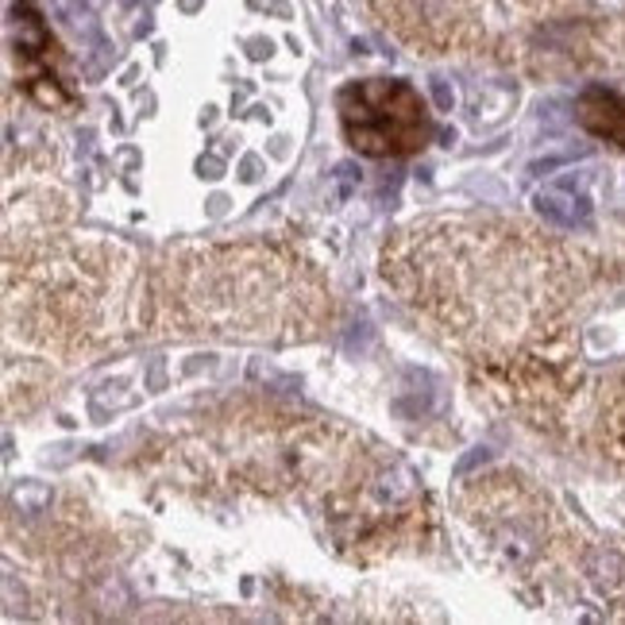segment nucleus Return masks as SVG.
<instances>
[{
    "instance_id": "f257e3e1",
    "label": "nucleus",
    "mask_w": 625,
    "mask_h": 625,
    "mask_svg": "<svg viewBox=\"0 0 625 625\" xmlns=\"http://www.w3.org/2000/svg\"><path fill=\"white\" fill-rule=\"evenodd\" d=\"M344 136L364 155H409L429 139L421 97L406 82H355L340 94Z\"/></svg>"
},
{
    "instance_id": "f03ea898",
    "label": "nucleus",
    "mask_w": 625,
    "mask_h": 625,
    "mask_svg": "<svg viewBox=\"0 0 625 625\" xmlns=\"http://www.w3.org/2000/svg\"><path fill=\"white\" fill-rule=\"evenodd\" d=\"M532 205H537V212H541L544 220L560 224V229H584L587 220H591V201H587V194H579V189L567 186V182L544 186L541 194L532 197Z\"/></svg>"
}]
</instances>
